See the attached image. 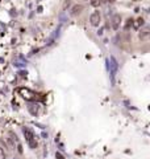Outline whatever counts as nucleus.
I'll list each match as a JSON object with an SVG mask.
<instances>
[{
  "label": "nucleus",
  "instance_id": "nucleus-4",
  "mask_svg": "<svg viewBox=\"0 0 150 159\" xmlns=\"http://www.w3.org/2000/svg\"><path fill=\"white\" fill-rule=\"evenodd\" d=\"M112 28L113 29H117L119 27H120L121 24V16H119V15H115V16L112 17Z\"/></svg>",
  "mask_w": 150,
  "mask_h": 159
},
{
  "label": "nucleus",
  "instance_id": "nucleus-9",
  "mask_svg": "<svg viewBox=\"0 0 150 159\" xmlns=\"http://www.w3.org/2000/svg\"><path fill=\"white\" fill-rule=\"evenodd\" d=\"M91 4H92L94 7H97V5L100 4V0H92V1H91Z\"/></svg>",
  "mask_w": 150,
  "mask_h": 159
},
{
  "label": "nucleus",
  "instance_id": "nucleus-1",
  "mask_svg": "<svg viewBox=\"0 0 150 159\" xmlns=\"http://www.w3.org/2000/svg\"><path fill=\"white\" fill-rule=\"evenodd\" d=\"M24 135H25L26 140H28L29 146L32 149L37 147V142H36V138H34V134L32 133V130L28 129V127H24Z\"/></svg>",
  "mask_w": 150,
  "mask_h": 159
},
{
  "label": "nucleus",
  "instance_id": "nucleus-11",
  "mask_svg": "<svg viewBox=\"0 0 150 159\" xmlns=\"http://www.w3.org/2000/svg\"><path fill=\"white\" fill-rule=\"evenodd\" d=\"M149 36H150V33H149Z\"/></svg>",
  "mask_w": 150,
  "mask_h": 159
},
{
  "label": "nucleus",
  "instance_id": "nucleus-8",
  "mask_svg": "<svg viewBox=\"0 0 150 159\" xmlns=\"http://www.w3.org/2000/svg\"><path fill=\"white\" fill-rule=\"evenodd\" d=\"M0 159H5V152L1 147H0Z\"/></svg>",
  "mask_w": 150,
  "mask_h": 159
},
{
  "label": "nucleus",
  "instance_id": "nucleus-3",
  "mask_svg": "<svg viewBox=\"0 0 150 159\" xmlns=\"http://www.w3.org/2000/svg\"><path fill=\"white\" fill-rule=\"evenodd\" d=\"M19 91H20V94L25 100H33V98H34V93H32V91L28 90V89H25V88H21Z\"/></svg>",
  "mask_w": 150,
  "mask_h": 159
},
{
  "label": "nucleus",
  "instance_id": "nucleus-10",
  "mask_svg": "<svg viewBox=\"0 0 150 159\" xmlns=\"http://www.w3.org/2000/svg\"><path fill=\"white\" fill-rule=\"evenodd\" d=\"M56 157H57V159H65V158L62 157V154H59V152H57V155H56Z\"/></svg>",
  "mask_w": 150,
  "mask_h": 159
},
{
  "label": "nucleus",
  "instance_id": "nucleus-7",
  "mask_svg": "<svg viewBox=\"0 0 150 159\" xmlns=\"http://www.w3.org/2000/svg\"><path fill=\"white\" fill-rule=\"evenodd\" d=\"M148 35H149V30H142V32L140 33V39H145Z\"/></svg>",
  "mask_w": 150,
  "mask_h": 159
},
{
  "label": "nucleus",
  "instance_id": "nucleus-5",
  "mask_svg": "<svg viewBox=\"0 0 150 159\" xmlns=\"http://www.w3.org/2000/svg\"><path fill=\"white\" fill-rule=\"evenodd\" d=\"M142 25H143V19H141V17H138V19H136L133 21V28L134 29H140Z\"/></svg>",
  "mask_w": 150,
  "mask_h": 159
},
{
  "label": "nucleus",
  "instance_id": "nucleus-6",
  "mask_svg": "<svg viewBox=\"0 0 150 159\" xmlns=\"http://www.w3.org/2000/svg\"><path fill=\"white\" fill-rule=\"evenodd\" d=\"M82 10H83V7H82V5H75V7L72 8V11H71V15H72V16H75V15L80 13Z\"/></svg>",
  "mask_w": 150,
  "mask_h": 159
},
{
  "label": "nucleus",
  "instance_id": "nucleus-2",
  "mask_svg": "<svg viewBox=\"0 0 150 159\" xmlns=\"http://www.w3.org/2000/svg\"><path fill=\"white\" fill-rule=\"evenodd\" d=\"M100 19H102V16H100V12H99V11H95L94 13L90 16V21H91V24H92L94 27L99 25Z\"/></svg>",
  "mask_w": 150,
  "mask_h": 159
}]
</instances>
